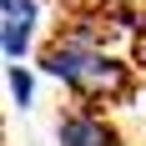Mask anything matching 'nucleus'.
Segmentation results:
<instances>
[{
    "instance_id": "nucleus-1",
    "label": "nucleus",
    "mask_w": 146,
    "mask_h": 146,
    "mask_svg": "<svg viewBox=\"0 0 146 146\" xmlns=\"http://www.w3.org/2000/svg\"><path fill=\"white\" fill-rule=\"evenodd\" d=\"M40 76L56 81L76 106H111L131 91V66L106 50L86 20H71L50 45H40Z\"/></svg>"
},
{
    "instance_id": "nucleus-2",
    "label": "nucleus",
    "mask_w": 146,
    "mask_h": 146,
    "mask_svg": "<svg viewBox=\"0 0 146 146\" xmlns=\"http://www.w3.org/2000/svg\"><path fill=\"white\" fill-rule=\"evenodd\" d=\"M40 35V0H0V50L5 66H25Z\"/></svg>"
},
{
    "instance_id": "nucleus-3",
    "label": "nucleus",
    "mask_w": 146,
    "mask_h": 146,
    "mask_svg": "<svg viewBox=\"0 0 146 146\" xmlns=\"http://www.w3.org/2000/svg\"><path fill=\"white\" fill-rule=\"evenodd\" d=\"M56 141L60 146H126L116 121L96 106H66L56 116Z\"/></svg>"
},
{
    "instance_id": "nucleus-4",
    "label": "nucleus",
    "mask_w": 146,
    "mask_h": 146,
    "mask_svg": "<svg viewBox=\"0 0 146 146\" xmlns=\"http://www.w3.org/2000/svg\"><path fill=\"white\" fill-rule=\"evenodd\" d=\"M5 86H10L15 111H30L35 106V66H5Z\"/></svg>"
},
{
    "instance_id": "nucleus-5",
    "label": "nucleus",
    "mask_w": 146,
    "mask_h": 146,
    "mask_svg": "<svg viewBox=\"0 0 146 146\" xmlns=\"http://www.w3.org/2000/svg\"><path fill=\"white\" fill-rule=\"evenodd\" d=\"M131 40H136V66L146 71V5L131 10Z\"/></svg>"
},
{
    "instance_id": "nucleus-6",
    "label": "nucleus",
    "mask_w": 146,
    "mask_h": 146,
    "mask_svg": "<svg viewBox=\"0 0 146 146\" xmlns=\"http://www.w3.org/2000/svg\"><path fill=\"white\" fill-rule=\"evenodd\" d=\"M91 5H101V10H141L146 0H91Z\"/></svg>"
}]
</instances>
